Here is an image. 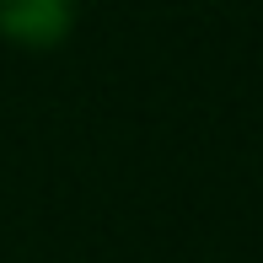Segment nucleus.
Segmentation results:
<instances>
[{
	"label": "nucleus",
	"mask_w": 263,
	"mask_h": 263,
	"mask_svg": "<svg viewBox=\"0 0 263 263\" xmlns=\"http://www.w3.org/2000/svg\"><path fill=\"white\" fill-rule=\"evenodd\" d=\"M76 27V0H0V38L22 49H59Z\"/></svg>",
	"instance_id": "obj_1"
}]
</instances>
